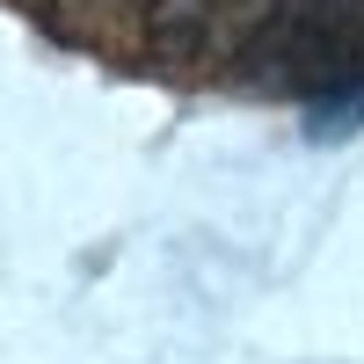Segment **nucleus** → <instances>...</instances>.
<instances>
[{
  "mask_svg": "<svg viewBox=\"0 0 364 364\" xmlns=\"http://www.w3.org/2000/svg\"><path fill=\"white\" fill-rule=\"evenodd\" d=\"M277 8L284 0H154L146 44L175 73H219V66L248 58V44L269 29Z\"/></svg>",
  "mask_w": 364,
  "mask_h": 364,
  "instance_id": "obj_2",
  "label": "nucleus"
},
{
  "mask_svg": "<svg viewBox=\"0 0 364 364\" xmlns=\"http://www.w3.org/2000/svg\"><path fill=\"white\" fill-rule=\"evenodd\" d=\"M44 15H51L58 37H73V44H109V37H124V29H146L154 0H44Z\"/></svg>",
  "mask_w": 364,
  "mask_h": 364,
  "instance_id": "obj_3",
  "label": "nucleus"
},
{
  "mask_svg": "<svg viewBox=\"0 0 364 364\" xmlns=\"http://www.w3.org/2000/svg\"><path fill=\"white\" fill-rule=\"evenodd\" d=\"M233 73L306 102L314 132L364 124V0H284Z\"/></svg>",
  "mask_w": 364,
  "mask_h": 364,
  "instance_id": "obj_1",
  "label": "nucleus"
}]
</instances>
